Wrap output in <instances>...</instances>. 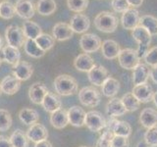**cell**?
Masks as SVG:
<instances>
[{
	"label": "cell",
	"mask_w": 157,
	"mask_h": 147,
	"mask_svg": "<svg viewBox=\"0 0 157 147\" xmlns=\"http://www.w3.org/2000/svg\"><path fill=\"white\" fill-rule=\"evenodd\" d=\"M5 37H6L8 45L16 48L22 47L27 39L23 29L16 24H11V26L7 27L6 32H5Z\"/></svg>",
	"instance_id": "5b68a950"
},
{
	"label": "cell",
	"mask_w": 157,
	"mask_h": 147,
	"mask_svg": "<svg viewBox=\"0 0 157 147\" xmlns=\"http://www.w3.org/2000/svg\"><path fill=\"white\" fill-rule=\"evenodd\" d=\"M34 147H53V146L51 144V142L46 139L40 142H37V143H36V145H34Z\"/></svg>",
	"instance_id": "7dc6e473"
},
{
	"label": "cell",
	"mask_w": 157,
	"mask_h": 147,
	"mask_svg": "<svg viewBox=\"0 0 157 147\" xmlns=\"http://www.w3.org/2000/svg\"><path fill=\"white\" fill-rule=\"evenodd\" d=\"M54 88L59 95L70 96L78 92V82L69 75H60L54 80Z\"/></svg>",
	"instance_id": "6da1fadb"
},
{
	"label": "cell",
	"mask_w": 157,
	"mask_h": 147,
	"mask_svg": "<svg viewBox=\"0 0 157 147\" xmlns=\"http://www.w3.org/2000/svg\"><path fill=\"white\" fill-rule=\"evenodd\" d=\"M69 124L76 127H81L85 126L86 121V114L85 110L78 106H73L67 111Z\"/></svg>",
	"instance_id": "2e32d148"
},
{
	"label": "cell",
	"mask_w": 157,
	"mask_h": 147,
	"mask_svg": "<svg viewBox=\"0 0 157 147\" xmlns=\"http://www.w3.org/2000/svg\"><path fill=\"white\" fill-rule=\"evenodd\" d=\"M49 91L46 85L42 82H34L29 88V97L31 101L36 105L42 103L43 98Z\"/></svg>",
	"instance_id": "9c48e42d"
},
{
	"label": "cell",
	"mask_w": 157,
	"mask_h": 147,
	"mask_svg": "<svg viewBox=\"0 0 157 147\" xmlns=\"http://www.w3.org/2000/svg\"><path fill=\"white\" fill-rule=\"evenodd\" d=\"M105 111H106L107 116L109 118H116L119 116H123L124 114H126V112H127L121 99L116 97L112 98L111 100L108 101Z\"/></svg>",
	"instance_id": "7402d4cb"
},
{
	"label": "cell",
	"mask_w": 157,
	"mask_h": 147,
	"mask_svg": "<svg viewBox=\"0 0 157 147\" xmlns=\"http://www.w3.org/2000/svg\"><path fill=\"white\" fill-rule=\"evenodd\" d=\"M140 123L145 129L157 126V111L152 108H145L140 115Z\"/></svg>",
	"instance_id": "44dd1931"
},
{
	"label": "cell",
	"mask_w": 157,
	"mask_h": 147,
	"mask_svg": "<svg viewBox=\"0 0 157 147\" xmlns=\"http://www.w3.org/2000/svg\"><path fill=\"white\" fill-rule=\"evenodd\" d=\"M120 66L126 70H134V69L140 63V59L139 58L136 50L132 48L122 49L118 56Z\"/></svg>",
	"instance_id": "277c9868"
},
{
	"label": "cell",
	"mask_w": 157,
	"mask_h": 147,
	"mask_svg": "<svg viewBox=\"0 0 157 147\" xmlns=\"http://www.w3.org/2000/svg\"><path fill=\"white\" fill-rule=\"evenodd\" d=\"M22 29L26 38H29V39H36L42 33V29L40 26L37 24L36 23L29 21V20L24 22Z\"/></svg>",
	"instance_id": "f1b7e54d"
},
{
	"label": "cell",
	"mask_w": 157,
	"mask_h": 147,
	"mask_svg": "<svg viewBox=\"0 0 157 147\" xmlns=\"http://www.w3.org/2000/svg\"><path fill=\"white\" fill-rule=\"evenodd\" d=\"M78 100L83 106L86 107H96L99 105L101 97L100 92L92 86L83 87L78 92Z\"/></svg>",
	"instance_id": "3957f363"
},
{
	"label": "cell",
	"mask_w": 157,
	"mask_h": 147,
	"mask_svg": "<svg viewBox=\"0 0 157 147\" xmlns=\"http://www.w3.org/2000/svg\"><path fill=\"white\" fill-rule=\"evenodd\" d=\"M15 14H16V10H15V5H13L9 1H4L0 3V17L5 20L12 19Z\"/></svg>",
	"instance_id": "74e56055"
},
{
	"label": "cell",
	"mask_w": 157,
	"mask_h": 147,
	"mask_svg": "<svg viewBox=\"0 0 157 147\" xmlns=\"http://www.w3.org/2000/svg\"><path fill=\"white\" fill-rule=\"evenodd\" d=\"M11 114L5 109H0V131H7L12 126Z\"/></svg>",
	"instance_id": "f35d334b"
},
{
	"label": "cell",
	"mask_w": 157,
	"mask_h": 147,
	"mask_svg": "<svg viewBox=\"0 0 157 147\" xmlns=\"http://www.w3.org/2000/svg\"><path fill=\"white\" fill-rule=\"evenodd\" d=\"M87 77L91 85H94L95 86H102L104 81L109 77L106 69L97 65L93 67L90 72H87Z\"/></svg>",
	"instance_id": "8fae6325"
},
{
	"label": "cell",
	"mask_w": 157,
	"mask_h": 147,
	"mask_svg": "<svg viewBox=\"0 0 157 147\" xmlns=\"http://www.w3.org/2000/svg\"><path fill=\"white\" fill-rule=\"evenodd\" d=\"M74 32L70 26V24L66 23H57L52 28V36L55 40L65 41L72 38Z\"/></svg>",
	"instance_id": "4fadbf2b"
},
{
	"label": "cell",
	"mask_w": 157,
	"mask_h": 147,
	"mask_svg": "<svg viewBox=\"0 0 157 147\" xmlns=\"http://www.w3.org/2000/svg\"><path fill=\"white\" fill-rule=\"evenodd\" d=\"M129 139L128 137L114 135L112 139L111 147H129Z\"/></svg>",
	"instance_id": "f6af8a7d"
},
{
	"label": "cell",
	"mask_w": 157,
	"mask_h": 147,
	"mask_svg": "<svg viewBox=\"0 0 157 147\" xmlns=\"http://www.w3.org/2000/svg\"><path fill=\"white\" fill-rule=\"evenodd\" d=\"M152 100L154 102V105L157 107V91L153 93V97H152Z\"/></svg>",
	"instance_id": "816d5d0a"
},
{
	"label": "cell",
	"mask_w": 157,
	"mask_h": 147,
	"mask_svg": "<svg viewBox=\"0 0 157 147\" xmlns=\"http://www.w3.org/2000/svg\"><path fill=\"white\" fill-rule=\"evenodd\" d=\"M19 119L25 125L33 126L38 122L39 115L36 110L32 109V108H23L19 112Z\"/></svg>",
	"instance_id": "4316f807"
},
{
	"label": "cell",
	"mask_w": 157,
	"mask_h": 147,
	"mask_svg": "<svg viewBox=\"0 0 157 147\" xmlns=\"http://www.w3.org/2000/svg\"><path fill=\"white\" fill-rule=\"evenodd\" d=\"M13 147H29V139L22 130H16L10 136Z\"/></svg>",
	"instance_id": "836d02e7"
},
{
	"label": "cell",
	"mask_w": 157,
	"mask_h": 147,
	"mask_svg": "<svg viewBox=\"0 0 157 147\" xmlns=\"http://www.w3.org/2000/svg\"><path fill=\"white\" fill-rule=\"evenodd\" d=\"M80 46L85 53H93L101 47V39L94 33H85L80 39Z\"/></svg>",
	"instance_id": "52a82bcc"
},
{
	"label": "cell",
	"mask_w": 157,
	"mask_h": 147,
	"mask_svg": "<svg viewBox=\"0 0 157 147\" xmlns=\"http://www.w3.org/2000/svg\"><path fill=\"white\" fill-rule=\"evenodd\" d=\"M21 87V81L14 75H8L0 82V89L7 95H13Z\"/></svg>",
	"instance_id": "7c38bea8"
},
{
	"label": "cell",
	"mask_w": 157,
	"mask_h": 147,
	"mask_svg": "<svg viewBox=\"0 0 157 147\" xmlns=\"http://www.w3.org/2000/svg\"><path fill=\"white\" fill-rule=\"evenodd\" d=\"M111 6L117 13H125L130 9V4L128 0H112Z\"/></svg>",
	"instance_id": "7bdbcfd3"
},
{
	"label": "cell",
	"mask_w": 157,
	"mask_h": 147,
	"mask_svg": "<svg viewBox=\"0 0 157 147\" xmlns=\"http://www.w3.org/2000/svg\"><path fill=\"white\" fill-rule=\"evenodd\" d=\"M80 147H88V146H80Z\"/></svg>",
	"instance_id": "11a10c76"
},
{
	"label": "cell",
	"mask_w": 157,
	"mask_h": 147,
	"mask_svg": "<svg viewBox=\"0 0 157 147\" xmlns=\"http://www.w3.org/2000/svg\"><path fill=\"white\" fill-rule=\"evenodd\" d=\"M140 26L147 29L151 36L157 34V19L151 15H144L140 18Z\"/></svg>",
	"instance_id": "d6a6232c"
},
{
	"label": "cell",
	"mask_w": 157,
	"mask_h": 147,
	"mask_svg": "<svg viewBox=\"0 0 157 147\" xmlns=\"http://www.w3.org/2000/svg\"><path fill=\"white\" fill-rule=\"evenodd\" d=\"M26 135L29 140H32L33 142H40L43 140H46L48 137V130L45 126L41 124H34L29 127V130L26 132Z\"/></svg>",
	"instance_id": "30bf717a"
},
{
	"label": "cell",
	"mask_w": 157,
	"mask_h": 147,
	"mask_svg": "<svg viewBox=\"0 0 157 147\" xmlns=\"http://www.w3.org/2000/svg\"><path fill=\"white\" fill-rule=\"evenodd\" d=\"M150 76V71L145 64L140 63L132 70V82L135 85L145 83Z\"/></svg>",
	"instance_id": "603a6c76"
},
{
	"label": "cell",
	"mask_w": 157,
	"mask_h": 147,
	"mask_svg": "<svg viewBox=\"0 0 157 147\" xmlns=\"http://www.w3.org/2000/svg\"><path fill=\"white\" fill-rule=\"evenodd\" d=\"M50 124L53 127L57 130H62L69 124L67 111L64 109H60L52 113L50 116Z\"/></svg>",
	"instance_id": "484cf974"
},
{
	"label": "cell",
	"mask_w": 157,
	"mask_h": 147,
	"mask_svg": "<svg viewBox=\"0 0 157 147\" xmlns=\"http://www.w3.org/2000/svg\"><path fill=\"white\" fill-rule=\"evenodd\" d=\"M15 10L20 18L27 20V21L32 19L36 12L34 4L32 0H17L15 4Z\"/></svg>",
	"instance_id": "ba28073f"
},
{
	"label": "cell",
	"mask_w": 157,
	"mask_h": 147,
	"mask_svg": "<svg viewBox=\"0 0 157 147\" xmlns=\"http://www.w3.org/2000/svg\"><path fill=\"white\" fill-rule=\"evenodd\" d=\"M94 27L105 33L114 32L118 27V19L111 12H100L94 19Z\"/></svg>",
	"instance_id": "7a4b0ae2"
},
{
	"label": "cell",
	"mask_w": 157,
	"mask_h": 147,
	"mask_svg": "<svg viewBox=\"0 0 157 147\" xmlns=\"http://www.w3.org/2000/svg\"><path fill=\"white\" fill-rule=\"evenodd\" d=\"M149 147H157V146H149Z\"/></svg>",
	"instance_id": "9f6ffc18"
},
{
	"label": "cell",
	"mask_w": 157,
	"mask_h": 147,
	"mask_svg": "<svg viewBox=\"0 0 157 147\" xmlns=\"http://www.w3.org/2000/svg\"><path fill=\"white\" fill-rule=\"evenodd\" d=\"M85 125L90 130L93 132H98L101 130L105 129L106 120L101 113L97 111H90L86 114Z\"/></svg>",
	"instance_id": "8992f818"
},
{
	"label": "cell",
	"mask_w": 157,
	"mask_h": 147,
	"mask_svg": "<svg viewBox=\"0 0 157 147\" xmlns=\"http://www.w3.org/2000/svg\"><path fill=\"white\" fill-rule=\"evenodd\" d=\"M24 49H25V52H26L29 56H31L33 58H36V59L41 58L42 56H44V54H45V52L38 47L34 39L27 38L26 41L24 43Z\"/></svg>",
	"instance_id": "1f68e13d"
},
{
	"label": "cell",
	"mask_w": 157,
	"mask_h": 147,
	"mask_svg": "<svg viewBox=\"0 0 157 147\" xmlns=\"http://www.w3.org/2000/svg\"><path fill=\"white\" fill-rule=\"evenodd\" d=\"M113 137H114L113 131L106 130L98 138L96 142V147H111Z\"/></svg>",
	"instance_id": "60d3db41"
},
{
	"label": "cell",
	"mask_w": 157,
	"mask_h": 147,
	"mask_svg": "<svg viewBox=\"0 0 157 147\" xmlns=\"http://www.w3.org/2000/svg\"><path fill=\"white\" fill-rule=\"evenodd\" d=\"M101 51L103 57L108 60H113V59L118 58L121 49L120 45L115 40L107 39L101 44Z\"/></svg>",
	"instance_id": "ffe728a7"
},
{
	"label": "cell",
	"mask_w": 157,
	"mask_h": 147,
	"mask_svg": "<svg viewBox=\"0 0 157 147\" xmlns=\"http://www.w3.org/2000/svg\"><path fill=\"white\" fill-rule=\"evenodd\" d=\"M120 90V83L116 78L109 77L102 85V94L106 97H114Z\"/></svg>",
	"instance_id": "f546056e"
},
{
	"label": "cell",
	"mask_w": 157,
	"mask_h": 147,
	"mask_svg": "<svg viewBox=\"0 0 157 147\" xmlns=\"http://www.w3.org/2000/svg\"><path fill=\"white\" fill-rule=\"evenodd\" d=\"M144 141L149 146H157V126L147 129L144 134Z\"/></svg>",
	"instance_id": "b9f144b4"
},
{
	"label": "cell",
	"mask_w": 157,
	"mask_h": 147,
	"mask_svg": "<svg viewBox=\"0 0 157 147\" xmlns=\"http://www.w3.org/2000/svg\"><path fill=\"white\" fill-rule=\"evenodd\" d=\"M57 5L55 0H38L36 3V11L41 16H49L56 11Z\"/></svg>",
	"instance_id": "4dcf8cb0"
},
{
	"label": "cell",
	"mask_w": 157,
	"mask_h": 147,
	"mask_svg": "<svg viewBox=\"0 0 157 147\" xmlns=\"http://www.w3.org/2000/svg\"><path fill=\"white\" fill-rule=\"evenodd\" d=\"M130 6H134V7H140L141 6V4L144 3V0H128Z\"/></svg>",
	"instance_id": "681fc988"
},
{
	"label": "cell",
	"mask_w": 157,
	"mask_h": 147,
	"mask_svg": "<svg viewBox=\"0 0 157 147\" xmlns=\"http://www.w3.org/2000/svg\"><path fill=\"white\" fill-rule=\"evenodd\" d=\"M121 101L127 112L136 111L140 106V102L132 95V93H127V94H125L121 98Z\"/></svg>",
	"instance_id": "d590c367"
},
{
	"label": "cell",
	"mask_w": 157,
	"mask_h": 147,
	"mask_svg": "<svg viewBox=\"0 0 157 147\" xmlns=\"http://www.w3.org/2000/svg\"><path fill=\"white\" fill-rule=\"evenodd\" d=\"M150 77L155 83H157V66L152 67V69L150 70Z\"/></svg>",
	"instance_id": "c3c4849f"
},
{
	"label": "cell",
	"mask_w": 157,
	"mask_h": 147,
	"mask_svg": "<svg viewBox=\"0 0 157 147\" xmlns=\"http://www.w3.org/2000/svg\"><path fill=\"white\" fill-rule=\"evenodd\" d=\"M144 61L147 65L151 67L157 66V46L152 47L147 51L146 55L144 56Z\"/></svg>",
	"instance_id": "ee69618b"
},
{
	"label": "cell",
	"mask_w": 157,
	"mask_h": 147,
	"mask_svg": "<svg viewBox=\"0 0 157 147\" xmlns=\"http://www.w3.org/2000/svg\"><path fill=\"white\" fill-rule=\"evenodd\" d=\"M132 93L140 103L149 102L152 100V97H153V90H152V87L147 82L135 85L134 88H132Z\"/></svg>",
	"instance_id": "5bb4252c"
},
{
	"label": "cell",
	"mask_w": 157,
	"mask_h": 147,
	"mask_svg": "<svg viewBox=\"0 0 157 147\" xmlns=\"http://www.w3.org/2000/svg\"><path fill=\"white\" fill-rule=\"evenodd\" d=\"M1 62H2V59H1V57H0V66H1Z\"/></svg>",
	"instance_id": "db71d44e"
},
{
	"label": "cell",
	"mask_w": 157,
	"mask_h": 147,
	"mask_svg": "<svg viewBox=\"0 0 157 147\" xmlns=\"http://www.w3.org/2000/svg\"><path fill=\"white\" fill-rule=\"evenodd\" d=\"M41 105L46 112H49L52 114V113H54L55 111L61 109L62 102L60 100V98L56 94H54L52 92H48L45 95V97L43 98Z\"/></svg>",
	"instance_id": "cb8c5ba5"
},
{
	"label": "cell",
	"mask_w": 157,
	"mask_h": 147,
	"mask_svg": "<svg viewBox=\"0 0 157 147\" xmlns=\"http://www.w3.org/2000/svg\"><path fill=\"white\" fill-rule=\"evenodd\" d=\"M132 36L134 37V39L140 45H144L149 47V44L151 42V34L144 27L140 26V24L136 27L132 29Z\"/></svg>",
	"instance_id": "d4e9b609"
},
{
	"label": "cell",
	"mask_w": 157,
	"mask_h": 147,
	"mask_svg": "<svg viewBox=\"0 0 157 147\" xmlns=\"http://www.w3.org/2000/svg\"><path fill=\"white\" fill-rule=\"evenodd\" d=\"M112 131L114 135L129 137L132 134V126H130L129 123L125 121H118L115 124L114 127H113Z\"/></svg>",
	"instance_id": "8d00e7d4"
},
{
	"label": "cell",
	"mask_w": 157,
	"mask_h": 147,
	"mask_svg": "<svg viewBox=\"0 0 157 147\" xmlns=\"http://www.w3.org/2000/svg\"><path fill=\"white\" fill-rule=\"evenodd\" d=\"M2 45H3V40H2V37L0 36V49L2 48Z\"/></svg>",
	"instance_id": "f5cc1de1"
},
{
	"label": "cell",
	"mask_w": 157,
	"mask_h": 147,
	"mask_svg": "<svg viewBox=\"0 0 157 147\" xmlns=\"http://www.w3.org/2000/svg\"><path fill=\"white\" fill-rule=\"evenodd\" d=\"M121 22L124 28L132 31L136 27L140 24V14L135 8H130L125 13H123Z\"/></svg>",
	"instance_id": "e0dca14e"
},
{
	"label": "cell",
	"mask_w": 157,
	"mask_h": 147,
	"mask_svg": "<svg viewBox=\"0 0 157 147\" xmlns=\"http://www.w3.org/2000/svg\"><path fill=\"white\" fill-rule=\"evenodd\" d=\"M33 73V66L27 61H19L13 67V75L20 81H28Z\"/></svg>",
	"instance_id": "ac0fdd59"
},
{
	"label": "cell",
	"mask_w": 157,
	"mask_h": 147,
	"mask_svg": "<svg viewBox=\"0 0 157 147\" xmlns=\"http://www.w3.org/2000/svg\"><path fill=\"white\" fill-rule=\"evenodd\" d=\"M67 6L73 12H83L88 6V0H67Z\"/></svg>",
	"instance_id": "ab89813d"
},
{
	"label": "cell",
	"mask_w": 157,
	"mask_h": 147,
	"mask_svg": "<svg viewBox=\"0 0 157 147\" xmlns=\"http://www.w3.org/2000/svg\"><path fill=\"white\" fill-rule=\"evenodd\" d=\"M34 40H36L38 47L40 48L41 50H43L44 52L50 50V49L54 46V43H55V39H54L53 36H49L47 33H43V32L38 37L34 39Z\"/></svg>",
	"instance_id": "e575fe53"
},
{
	"label": "cell",
	"mask_w": 157,
	"mask_h": 147,
	"mask_svg": "<svg viewBox=\"0 0 157 147\" xmlns=\"http://www.w3.org/2000/svg\"><path fill=\"white\" fill-rule=\"evenodd\" d=\"M0 93H1V89H0Z\"/></svg>",
	"instance_id": "6f0895ef"
},
{
	"label": "cell",
	"mask_w": 157,
	"mask_h": 147,
	"mask_svg": "<svg viewBox=\"0 0 157 147\" xmlns=\"http://www.w3.org/2000/svg\"><path fill=\"white\" fill-rule=\"evenodd\" d=\"M94 66V60L88 53L80 54L74 60V67L80 72H90Z\"/></svg>",
	"instance_id": "d6986e66"
},
{
	"label": "cell",
	"mask_w": 157,
	"mask_h": 147,
	"mask_svg": "<svg viewBox=\"0 0 157 147\" xmlns=\"http://www.w3.org/2000/svg\"><path fill=\"white\" fill-rule=\"evenodd\" d=\"M136 147H149V145L147 144L145 141H140V142H139V143H137Z\"/></svg>",
	"instance_id": "f907efd6"
},
{
	"label": "cell",
	"mask_w": 157,
	"mask_h": 147,
	"mask_svg": "<svg viewBox=\"0 0 157 147\" xmlns=\"http://www.w3.org/2000/svg\"><path fill=\"white\" fill-rule=\"evenodd\" d=\"M2 55L5 62H7L10 65H16L21 59V52H20L19 48L13 47L11 45L4 46L2 49Z\"/></svg>",
	"instance_id": "83f0119b"
},
{
	"label": "cell",
	"mask_w": 157,
	"mask_h": 147,
	"mask_svg": "<svg viewBox=\"0 0 157 147\" xmlns=\"http://www.w3.org/2000/svg\"><path fill=\"white\" fill-rule=\"evenodd\" d=\"M70 26H71L74 32L83 33L90 28V18L83 14L78 13L72 17L71 22H70Z\"/></svg>",
	"instance_id": "9a60e30c"
},
{
	"label": "cell",
	"mask_w": 157,
	"mask_h": 147,
	"mask_svg": "<svg viewBox=\"0 0 157 147\" xmlns=\"http://www.w3.org/2000/svg\"><path fill=\"white\" fill-rule=\"evenodd\" d=\"M0 147H13L10 138L4 135H0Z\"/></svg>",
	"instance_id": "bcb514c9"
}]
</instances>
